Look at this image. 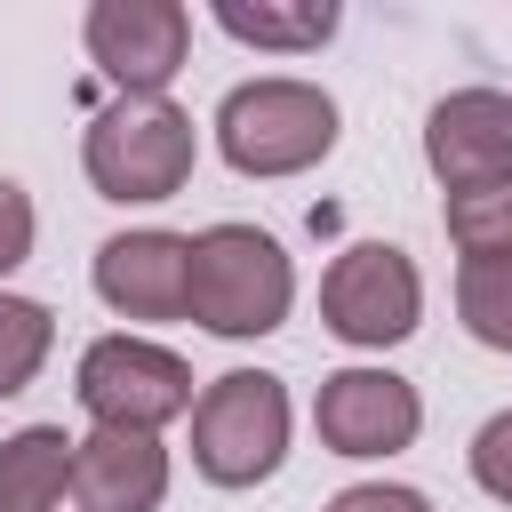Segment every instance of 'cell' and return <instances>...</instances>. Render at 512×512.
<instances>
[{
    "mask_svg": "<svg viewBox=\"0 0 512 512\" xmlns=\"http://www.w3.org/2000/svg\"><path fill=\"white\" fill-rule=\"evenodd\" d=\"M192 160H200L192 112L168 96H120L80 136V168L104 200H168L192 184Z\"/></svg>",
    "mask_w": 512,
    "mask_h": 512,
    "instance_id": "6da1fadb",
    "label": "cell"
},
{
    "mask_svg": "<svg viewBox=\"0 0 512 512\" xmlns=\"http://www.w3.org/2000/svg\"><path fill=\"white\" fill-rule=\"evenodd\" d=\"M216 152L240 176H304L336 152V96L312 80H240L216 104Z\"/></svg>",
    "mask_w": 512,
    "mask_h": 512,
    "instance_id": "7a4b0ae2",
    "label": "cell"
},
{
    "mask_svg": "<svg viewBox=\"0 0 512 512\" xmlns=\"http://www.w3.org/2000/svg\"><path fill=\"white\" fill-rule=\"evenodd\" d=\"M296 304L288 248L256 224H208L192 240V320L208 336H272Z\"/></svg>",
    "mask_w": 512,
    "mask_h": 512,
    "instance_id": "3957f363",
    "label": "cell"
},
{
    "mask_svg": "<svg viewBox=\"0 0 512 512\" xmlns=\"http://www.w3.org/2000/svg\"><path fill=\"white\" fill-rule=\"evenodd\" d=\"M288 456V392L264 368H232L192 400V464L216 488H256Z\"/></svg>",
    "mask_w": 512,
    "mask_h": 512,
    "instance_id": "277c9868",
    "label": "cell"
},
{
    "mask_svg": "<svg viewBox=\"0 0 512 512\" xmlns=\"http://www.w3.org/2000/svg\"><path fill=\"white\" fill-rule=\"evenodd\" d=\"M320 320L336 344H360V352H384L400 336H416L424 320V280L408 264V248L392 240H352L328 280H320Z\"/></svg>",
    "mask_w": 512,
    "mask_h": 512,
    "instance_id": "5b68a950",
    "label": "cell"
},
{
    "mask_svg": "<svg viewBox=\"0 0 512 512\" xmlns=\"http://www.w3.org/2000/svg\"><path fill=\"white\" fill-rule=\"evenodd\" d=\"M80 408L112 432H160L176 416H192V368L168 344L144 336H96L80 352Z\"/></svg>",
    "mask_w": 512,
    "mask_h": 512,
    "instance_id": "8992f818",
    "label": "cell"
},
{
    "mask_svg": "<svg viewBox=\"0 0 512 512\" xmlns=\"http://www.w3.org/2000/svg\"><path fill=\"white\" fill-rule=\"evenodd\" d=\"M80 32H88L96 72L120 96H160L184 72V48H192V16L176 0H96Z\"/></svg>",
    "mask_w": 512,
    "mask_h": 512,
    "instance_id": "52a82bcc",
    "label": "cell"
},
{
    "mask_svg": "<svg viewBox=\"0 0 512 512\" xmlns=\"http://www.w3.org/2000/svg\"><path fill=\"white\" fill-rule=\"evenodd\" d=\"M312 424H320V448H336V456H400L424 424V400L392 368H336V376H320Z\"/></svg>",
    "mask_w": 512,
    "mask_h": 512,
    "instance_id": "ba28073f",
    "label": "cell"
},
{
    "mask_svg": "<svg viewBox=\"0 0 512 512\" xmlns=\"http://www.w3.org/2000/svg\"><path fill=\"white\" fill-rule=\"evenodd\" d=\"M424 160L448 192L512 184V96L504 88H456L424 120Z\"/></svg>",
    "mask_w": 512,
    "mask_h": 512,
    "instance_id": "9c48e42d",
    "label": "cell"
},
{
    "mask_svg": "<svg viewBox=\"0 0 512 512\" xmlns=\"http://www.w3.org/2000/svg\"><path fill=\"white\" fill-rule=\"evenodd\" d=\"M96 296L120 320H184L192 312V240L184 232H120L96 248Z\"/></svg>",
    "mask_w": 512,
    "mask_h": 512,
    "instance_id": "30bf717a",
    "label": "cell"
},
{
    "mask_svg": "<svg viewBox=\"0 0 512 512\" xmlns=\"http://www.w3.org/2000/svg\"><path fill=\"white\" fill-rule=\"evenodd\" d=\"M168 496V448L160 432H112L96 424L72 448V504L80 512H160Z\"/></svg>",
    "mask_w": 512,
    "mask_h": 512,
    "instance_id": "8fae6325",
    "label": "cell"
},
{
    "mask_svg": "<svg viewBox=\"0 0 512 512\" xmlns=\"http://www.w3.org/2000/svg\"><path fill=\"white\" fill-rule=\"evenodd\" d=\"M72 448L64 424H24L0 440V512H56V496L72 488Z\"/></svg>",
    "mask_w": 512,
    "mask_h": 512,
    "instance_id": "7c38bea8",
    "label": "cell"
},
{
    "mask_svg": "<svg viewBox=\"0 0 512 512\" xmlns=\"http://www.w3.org/2000/svg\"><path fill=\"white\" fill-rule=\"evenodd\" d=\"M216 24L248 48H280V56H304L336 32V0H296V8H248V0H216Z\"/></svg>",
    "mask_w": 512,
    "mask_h": 512,
    "instance_id": "4fadbf2b",
    "label": "cell"
},
{
    "mask_svg": "<svg viewBox=\"0 0 512 512\" xmlns=\"http://www.w3.org/2000/svg\"><path fill=\"white\" fill-rule=\"evenodd\" d=\"M456 312L488 352H512V256H464L456 272Z\"/></svg>",
    "mask_w": 512,
    "mask_h": 512,
    "instance_id": "5bb4252c",
    "label": "cell"
},
{
    "mask_svg": "<svg viewBox=\"0 0 512 512\" xmlns=\"http://www.w3.org/2000/svg\"><path fill=\"white\" fill-rule=\"evenodd\" d=\"M48 344H56L48 304H32V296H0V400H8V392H24V384L40 376Z\"/></svg>",
    "mask_w": 512,
    "mask_h": 512,
    "instance_id": "9a60e30c",
    "label": "cell"
},
{
    "mask_svg": "<svg viewBox=\"0 0 512 512\" xmlns=\"http://www.w3.org/2000/svg\"><path fill=\"white\" fill-rule=\"evenodd\" d=\"M448 240L464 256H512V184L448 192Z\"/></svg>",
    "mask_w": 512,
    "mask_h": 512,
    "instance_id": "2e32d148",
    "label": "cell"
},
{
    "mask_svg": "<svg viewBox=\"0 0 512 512\" xmlns=\"http://www.w3.org/2000/svg\"><path fill=\"white\" fill-rule=\"evenodd\" d=\"M472 480H480L496 504H512V408L472 432Z\"/></svg>",
    "mask_w": 512,
    "mask_h": 512,
    "instance_id": "e0dca14e",
    "label": "cell"
},
{
    "mask_svg": "<svg viewBox=\"0 0 512 512\" xmlns=\"http://www.w3.org/2000/svg\"><path fill=\"white\" fill-rule=\"evenodd\" d=\"M24 256H32V192L0 176V272H16Z\"/></svg>",
    "mask_w": 512,
    "mask_h": 512,
    "instance_id": "ac0fdd59",
    "label": "cell"
},
{
    "mask_svg": "<svg viewBox=\"0 0 512 512\" xmlns=\"http://www.w3.org/2000/svg\"><path fill=\"white\" fill-rule=\"evenodd\" d=\"M328 512H432L416 488H392V480H360V488H336Z\"/></svg>",
    "mask_w": 512,
    "mask_h": 512,
    "instance_id": "d6986e66",
    "label": "cell"
}]
</instances>
